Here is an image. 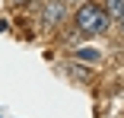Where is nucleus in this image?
<instances>
[{"instance_id":"1","label":"nucleus","mask_w":124,"mask_h":118,"mask_svg":"<svg viewBox=\"0 0 124 118\" xmlns=\"http://www.w3.org/2000/svg\"><path fill=\"white\" fill-rule=\"evenodd\" d=\"M108 26H111V19H108V13H105L102 7L86 3V7L77 10V29H80L83 35H105Z\"/></svg>"},{"instance_id":"2","label":"nucleus","mask_w":124,"mask_h":118,"mask_svg":"<svg viewBox=\"0 0 124 118\" xmlns=\"http://www.w3.org/2000/svg\"><path fill=\"white\" fill-rule=\"evenodd\" d=\"M61 16H64V0H51L45 7V26H54Z\"/></svg>"},{"instance_id":"3","label":"nucleus","mask_w":124,"mask_h":118,"mask_svg":"<svg viewBox=\"0 0 124 118\" xmlns=\"http://www.w3.org/2000/svg\"><path fill=\"white\" fill-rule=\"evenodd\" d=\"M105 13H108V19L115 16V19H121L124 16V0H105V7H102Z\"/></svg>"},{"instance_id":"4","label":"nucleus","mask_w":124,"mask_h":118,"mask_svg":"<svg viewBox=\"0 0 124 118\" xmlns=\"http://www.w3.org/2000/svg\"><path fill=\"white\" fill-rule=\"evenodd\" d=\"M77 58H83V61H99L102 54H99V51H77Z\"/></svg>"},{"instance_id":"5","label":"nucleus","mask_w":124,"mask_h":118,"mask_svg":"<svg viewBox=\"0 0 124 118\" xmlns=\"http://www.w3.org/2000/svg\"><path fill=\"white\" fill-rule=\"evenodd\" d=\"M13 3H16V7H19V3H29V0H13Z\"/></svg>"},{"instance_id":"6","label":"nucleus","mask_w":124,"mask_h":118,"mask_svg":"<svg viewBox=\"0 0 124 118\" xmlns=\"http://www.w3.org/2000/svg\"><path fill=\"white\" fill-rule=\"evenodd\" d=\"M121 29H124V16H121Z\"/></svg>"},{"instance_id":"7","label":"nucleus","mask_w":124,"mask_h":118,"mask_svg":"<svg viewBox=\"0 0 124 118\" xmlns=\"http://www.w3.org/2000/svg\"><path fill=\"white\" fill-rule=\"evenodd\" d=\"M67 3H70V0H67ZM73 3H80V0H73Z\"/></svg>"}]
</instances>
